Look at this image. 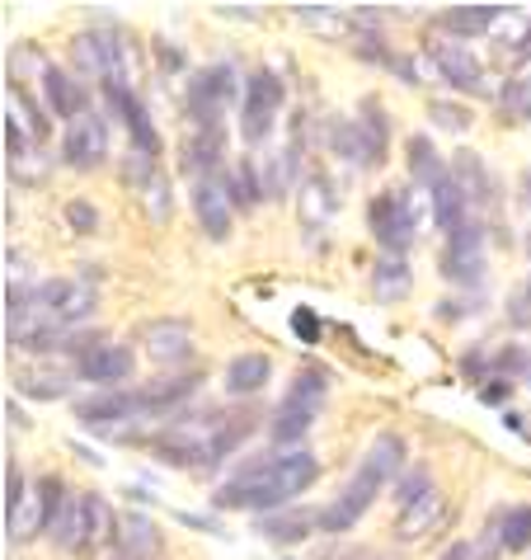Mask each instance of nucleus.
Here are the masks:
<instances>
[{
    "label": "nucleus",
    "mask_w": 531,
    "mask_h": 560,
    "mask_svg": "<svg viewBox=\"0 0 531 560\" xmlns=\"http://www.w3.org/2000/svg\"><path fill=\"white\" fill-rule=\"evenodd\" d=\"M316 476H320V462L310 453H263V457H249L240 471L212 494V504L216 509H249V513L273 509L278 513L302 490L316 486Z\"/></svg>",
    "instance_id": "obj_1"
},
{
    "label": "nucleus",
    "mask_w": 531,
    "mask_h": 560,
    "mask_svg": "<svg viewBox=\"0 0 531 560\" xmlns=\"http://www.w3.org/2000/svg\"><path fill=\"white\" fill-rule=\"evenodd\" d=\"M404 466V439L400 433H377L367 447L363 466L349 476V486L339 490V500L330 509H320V533H353V523L377 504V494L390 476H400Z\"/></svg>",
    "instance_id": "obj_2"
},
{
    "label": "nucleus",
    "mask_w": 531,
    "mask_h": 560,
    "mask_svg": "<svg viewBox=\"0 0 531 560\" xmlns=\"http://www.w3.org/2000/svg\"><path fill=\"white\" fill-rule=\"evenodd\" d=\"M108 533H114V513H108V504L95 490H71L67 509H61V518L52 527L57 547L71 551V556H95L108 541Z\"/></svg>",
    "instance_id": "obj_3"
},
{
    "label": "nucleus",
    "mask_w": 531,
    "mask_h": 560,
    "mask_svg": "<svg viewBox=\"0 0 531 560\" xmlns=\"http://www.w3.org/2000/svg\"><path fill=\"white\" fill-rule=\"evenodd\" d=\"M424 198L418 189H386L371 198L367 208V222H371V236H377V245L386 255H404L414 245V231H418V217H424Z\"/></svg>",
    "instance_id": "obj_4"
},
{
    "label": "nucleus",
    "mask_w": 531,
    "mask_h": 560,
    "mask_svg": "<svg viewBox=\"0 0 531 560\" xmlns=\"http://www.w3.org/2000/svg\"><path fill=\"white\" fill-rule=\"evenodd\" d=\"M75 71L95 75L99 85H132V48L128 38L114 34V28H90L71 43Z\"/></svg>",
    "instance_id": "obj_5"
},
{
    "label": "nucleus",
    "mask_w": 531,
    "mask_h": 560,
    "mask_svg": "<svg viewBox=\"0 0 531 560\" xmlns=\"http://www.w3.org/2000/svg\"><path fill=\"white\" fill-rule=\"evenodd\" d=\"M240 90V71L231 61H216V67H202L193 81H189V118L193 128H222L226 108L236 104Z\"/></svg>",
    "instance_id": "obj_6"
},
{
    "label": "nucleus",
    "mask_w": 531,
    "mask_h": 560,
    "mask_svg": "<svg viewBox=\"0 0 531 560\" xmlns=\"http://www.w3.org/2000/svg\"><path fill=\"white\" fill-rule=\"evenodd\" d=\"M320 400H324V377L320 372H302L292 386H287V396H283V406L273 410V443L278 447H287V443H302L310 424H316V410H320Z\"/></svg>",
    "instance_id": "obj_7"
},
{
    "label": "nucleus",
    "mask_w": 531,
    "mask_h": 560,
    "mask_svg": "<svg viewBox=\"0 0 531 560\" xmlns=\"http://www.w3.org/2000/svg\"><path fill=\"white\" fill-rule=\"evenodd\" d=\"M278 108H283V81H278L269 67L249 71L245 75V95H240V137L249 147H259L263 137L273 132Z\"/></svg>",
    "instance_id": "obj_8"
},
{
    "label": "nucleus",
    "mask_w": 531,
    "mask_h": 560,
    "mask_svg": "<svg viewBox=\"0 0 531 560\" xmlns=\"http://www.w3.org/2000/svg\"><path fill=\"white\" fill-rule=\"evenodd\" d=\"M442 273L451 278V283H471V288L484 283V226L475 222V217L457 231V236H447Z\"/></svg>",
    "instance_id": "obj_9"
},
{
    "label": "nucleus",
    "mask_w": 531,
    "mask_h": 560,
    "mask_svg": "<svg viewBox=\"0 0 531 560\" xmlns=\"http://www.w3.org/2000/svg\"><path fill=\"white\" fill-rule=\"evenodd\" d=\"M61 155H67L71 170H99L108 155V128L104 118L90 108L75 122H67V137H61Z\"/></svg>",
    "instance_id": "obj_10"
},
{
    "label": "nucleus",
    "mask_w": 531,
    "mask_h": 560,
    "mask_svg": "<svg viewBox=\"0 0 531 560\" xmlns=\"http://www.w3.org/2000/svg\"><path fill=\"white\" fill-rule=\"evenodd\" d=\"M104 100L114 104V114L122 118V128H128L132 137V151H142V155H161V132H155V122L146 114V104L137 100V90L132 85H104Z\"/></svg>",
    "instance_id": "obj_11"
},
{
    "label": "nucleus",
    "mask_w": 531,
    "mask_h": 560,
    "mask_svg": "<svg viewBox=\"0 0 531 560\" xmlns=\"http://www.w3.org/2000/svg\"><path fill=\"white\" fill-rule=\"evenodd\" d=\"M193 212H198V226L208 231V241H226L231 236V226H236V208H231V194H226L222 175L193 184Z\"/></svg>",
    "instance_id": "obj_12"
},
{
    "label": "nucleus",
    "mask_w": 531,
    "mask_h": 560,
    "mask_svg": "<svg viewBox=\"0 0 531 560\" xmlns=\"http://www.w3.org/2000/svg\"><path fill=\"white\" fill-rule=\"evenodd\" d=\"M85 382L104 386V392H122V382L132 377V349L128 345H95L81 353V363H75Z\"/></svg>",
    "instance_id": "obj_13"
},
{
    "label": "nucleus",
    "mask_w": 531,
    "mask_h": 560,
    "mask_svg": "<svg viewBox=\"0 0 531 560\" xmlns=\"http://www.w3.org/2000/svg\"><path fill=\"white\" fill-rule=\"evenodd\" d=\"M451 179L461 184V194H465V203H471V212H494V203H498V179L489 175V165H484L475 151H457V161H451Z\"/></svg>",
    "instance_id": "obj_14"
},
{
    "label": "nucleus",
    "mask_w": 531,
    "mask_h": 560,
    "mask_svg": "<svg viewBox=\"0 0 531 560\" xmlns=\"http://www.w3.org/2000/svg\"><path fill=\"white\" fill-rule=\"evenodd\" d=\"M433 61L437 71L447 75L451 90H471V95H484V71H480V57L465 48L461 38H447V43H433Z\"/></svg>",
    "instance_id": "obj_15"
},
{
    "label": "nucleus",
    "mask_w": 531,
    "mask_h": 560,
    "mask_svg": "<svg viewBox=\"0 0 531 560\" xmlns=\"http://www.w3.org/2000/svg\"><path fill=\"white\" fill-rule=\"evenodd\" d=\"M357 114H363V118H353V128H357V165L377 170L386 161V147H390V118H386V108L377 100H363Z\"/></svg>",
    "instance_id": "obj_16"
},
{
    "label": "nucleus",
    "mask_w": 531,
    "mask_h": 560,
    "mask_svg": "<svg viewBox=\"0 0 531 560\" xmlns=\"http://www.w3.org/2000/svg\"><path fill=\"white\" fill-rule=\"evenodd\" d=\"M43 90H48L52 118L75 122L81 114H90V90H85V81H75V75H67L61 67H48V71H43Z\"/></svg>",
    "instance_id": "obj_17"
},
{
    "label": "nucleus",
    "mask_w": 531,
    "mask_h": 560,
    "mask_svg": "<svg viewBox=\"0 0 531 560\" xmlns=\"http://www.w3.org/2000/svg\"><path fill=\"white\" fill-rule=\"evenodd\" d=\"M75 419H81L85 429H114V424H122V419L137 424V400H132L128 386H122V392H99V396L81 400Z\"/></svg>",
    "instance_id": "obj_18"
},
{
    "label": "nucleus",
    "mask_w": 531,
    "mask_h": 560,
    "mask_svg": "<svg viewBox=\"0 0 531 560\" xmlns=\"http://www.w3.org/2000/svg\"><path fill=\"white\" fill-rule=\"evenodd\" d=\"M316 527H320V513H310V509H278V513H269V518H259L255 533L263 541H273V547H296V541H306Z\"/></svg>",
    "instance_id": "obj_19"
},
{
    "label": "nucleus",
    "mask_w": 531,
    "mask_h": 560,
    "mask_svg": "<svg viewBox=\"0 0 531 560\" xmlns=\"http://www.w3.org/2000/svg\"><path fill=\"white\" fill-rule=\"evenodd\" d=\"M428 208H433V226H437V231H447V236H457V231L471 222V203H465L461 184L451 179V175L428 194Z\"/></svg>",
    "instance_id": "obj_20"
},
{
    "label": "nucleus",
    "mask_w": 531,
    "mask_h": 560,
    "mask_svg": "<svg viewBox=\"0 0 531 560\" xmlns=\"http://www.w3.org/2000/svg\"><path fill=\"white\" fill-rule=\"evenodd\" d=\"M146 353L155 363H184L193 353V330L184 320H155L146 330Z\"/></svg>",
    "instance_id": "obj_21"
},
{
    "label": "nucleus",
    "mask_w": 531,
    "mask_h": 560,
    "mask_svg": "<svg viewBox=\"0 0 531 560\" xmlns=\"http://www.w3.org/2000/svg\"><path fill=\"white\" fill-rule=\"evenodd\" d=\"M404 155H410V175H414V184H418L424 194H433L437 184H442V179L451 175V170L442 165V155H437V147L428 142L424 132H414L410 142H404Z\"/></svg>",
    "instance_id": "obj_22"
},
{
    "label": "nucleus",
    "mask_w": 531,
    "mask_h": 560,
    "mask_svg": "<svg viewBox=\"0 0 531 560\" xmlns=\"http://www.w3.org/2000/svg\"><path fill=\"white\" fill-rule=\"evenodd\" d=\"M504 20V10L498 5H457V10H442L437 14V28H447V34H457L461 43L465 38H475V34H489V28Z\"/></svg>",
    "instance_id": "obj_23"
},
{
    "label": "nucleus",
    "mask_w": 531,
    "mask_h": 560,
    "mask_svg": "<svg viewBox=\"0 0 531 560\" xmlns=\"http://www.w3.org/2000/svg\"><path fill=\"white\" fill-rule=\"evenodd\" d=\"M489 541L504 551H527L531 547V504H512L489 523Z\"/></svg>",
    "instance_id": "obj_24"
},
{
    "label": "nucleus",
    "mask_w": 531,
    "mask_h": 560,
    "mask_svg": "<svg viewBox=\"0 0 531 560\" xmlns=\"http://www.w3.org/2000/svg\"><path fill=\"white\" fill-rule=\"evenodd\" d=\"M269 377H273V363L263 353H240L236 363L226 368V392L231 396H255V392H263L269 386Z\"/></svg>",
    "instance_id": "obj_25"
},
{
    "label": "nucleus",
    "mask_w": 531,
    "mask_h": 560,
    "mask_svg": "<svg viewBox=\"0 0 531 560\" xmlns=\"http://www.w3.org/2000/svg\"><path fill=\"white\" fill-rule=\"evenodd\" d=\"M410 288H414V273L404 269V259L381 255V264L371 269V292H377L381 302H404L410 298Z\"/></svg>",
    "instance_id": "obj_26"
},
{
    "label": "nucleus",
    "mask_w": 531,
    "mask_h": 560,
    "mask_svg": "<svg viewBox=\"0 0 531 560\" xmlns=\"http://www.w3.org/2000/svg\"><path fill=\"white\" fill-rule=\"evenodd\" d=\"M118 537H122V560H155L161 556V533H155V523L142 518V513H132Z\"/></svg>",
    "instance_id": "obj_27"
},
{
    "label": "nucleus",
    "mask_w": 531,
    "mask_h": 560,
    "mask_svg": "<svg viewBox=\"0 0 531 560\" xmlns=\"http://www.w3.org/2000/svg\"><path fill=\"white\" fill-rule=\"evenodd\" d=\"M437 523H442V494L428 490L424 500H414L410 509H400V527H396V533L404 541H414V537H424L428 527H437Z\"/></svg>",
    "instance_id": "obj_28"
},
{
    "label": "nucleus",
    "mask_w": 531,
    "mask_h": 560,
    "mask_svg": "<svg viewBox=\"0 0 531 560\" xmlns=\"http://www.w3.org/2000/svg\"><path fill=\"white\" fill-rule=\"evenodd\" d=\"M498 108H504V122H527L531 118V61H522V67L504 81Z\"/></svg>",
    "instance_id": "obj_29"
},
{
    "label": "nucleus",
    "mask_w": 531,
    "mask_h": 560,
    "mask_svg": "<svg viewBox=\"0 0 531 560\" xmlns=\"http://www.w3.org/2000/svg\"><path fill=\"white\" fill-rule=\"evenodd\" d=\"M222 179H226L231 208H240V212H249L259 198H269L263 194V184H259V175H255V161H240V170H231V175H222Z\"/></svg>",
    "instance_id": "obj_30"
},
{
    "label": "nucleus",
    "mask_w": 531,
    "mask_h": 560,
    "mask_svg": "<svg viewBox=\"0 0 531 560\" xmlns=\"http://www.w3.org/2000/svg\"><path fill=\"white\" fill-rule=\"evenodd\" d=\"M428 490H433L428 466H414V471H404V476H400V486H396V504H400V509H410L414 500H424Z\"/></svg>",
    "instance_id": "obj_31"
},
{
    "label": "nucleus",
    "mask_w": 531,
    "mask_h": 560,
    "mask_svg": "<svg viewBox=\"0 0 531 560\" xmlns=\"http://www.w3.org/2000/svg\"><path fill=\"white\" fill-rule=\"evenodd\" d=\"M24 471H20V462H5V523L20 518V509H24Z\"/></svg>",
    "instance_id": "obj_32"
},
{
    "label": "nucleus",
    "mask_w": 531,
    "mask_h": 560,
    "mask_svg": "<svg viewBox=\"0 0 531 560\" xmlns=\"http://www.w3.org/2000/svg\"><path fill=\"white\" fill-rule=\"evenodd\" d=\"M20 392L24 396H38V400H57L71 392V382L61 377V372H52V377H20Z\"/></svg>",
    "instance_id": "obj_33"
},
{
    "label": "nucleus",
    "mask_w": 531,
    "mask_h": 560,
    "mask_svg": "<svg viewBox=\"0 0 531 560\" xmlns=\"http://www.w3.org/2000/svg\"><path fill=\"white\" fill-rule=\"evenodd\" d=\"M67 222H71L75 231H81V236H90V231L99 226V212L90 208V203H67Z\"/></svg>",
    "instance_id": "obj_34"
},
{
    "label": "nucleus",
    "mask_w": 531,
    "mask_h": 560,
    "mask_svg": "<svg viewBox=\"0 0 531 560\" xmlns=\"http://www.w3.org/2000/svg\"><path fill=\"white\" fill-rule=\"evenodd\" d=\"M292 330H296V339H306V345H320V320L310 316L306 306L292 311Z\"/></svg>",
    "instance_id": "obj_35"
},
{
    "label": "nucleus",
    "mask_w": 531,
    "mask_h": 560,
    "mask_svg": "<svg viewBox=\"0 0 531 560\" xmlns=\"http://www.w3.org/2000/svg\"><path fill=\"white\" fill-rule=\"evenodd\" d=\"M433 114H437V122H442V128H465V122H471V114H465V108H457V104H433Z\"/></svg>",
    "instance_id": "obj_36"
},
{
    "label": "nucleus",
    "mask_w": 531,
    "mask_h": 560,
    "mask_svg": "<svg viewBox=\"0 0 531 560\" xmlns=\"http://www.w3.org/2000/svg\"><path fill=\"white\" fill-rule=\"evenodd\" d=\"M489 382H494V386H484V392H480L484 406H498V400L512 396V382H508V377H489Z\"/></svg>",
    "instance_id": "obj_37"
},
{
    "label": "nucleus",
    "mask_w": 531,
    "mask_h": 560,
    "mask_svg": "<svg viewBox=\"0 0 531 560\" xmlns=\"http://www.w3.org/2000/svg\"><path fill=\"white\" fill-rule=\"evenodd\" d=\"M442 560H471V547H465V541H457V547H447Z\"/></svg>",
    "instance_id": "obj_38"
},
{
    "label": "nucleus",
    "mask_w": 531,
    "mask_h": 560,
    "mask_svg": "<svg viewBox=\"0 0 531 560\" xmlns=\"http://www.w3.org/2000/svg\"><path fill=\"white\" fill-rule=\"evenodd\" d=\"M518 382H527V386H531V349H527V363H522V377H518Z\"/></svg>",
    "instance_id": "obj_39"
},
{
    "label": "nucleus",
    "mask_w": 531,
    "mask_h": 560,
    "mask_svg": "<svg viewBox=\"0 0 531 560\" xmlns=\"http://www.w3.org/2000/svg\"><path fill=\"white\" fill-rule=\"evenodd\" d=\"M527 198H531V175H527Z\"/></svg>",
    "instance_id": "obj_40"
}]
</instances>
